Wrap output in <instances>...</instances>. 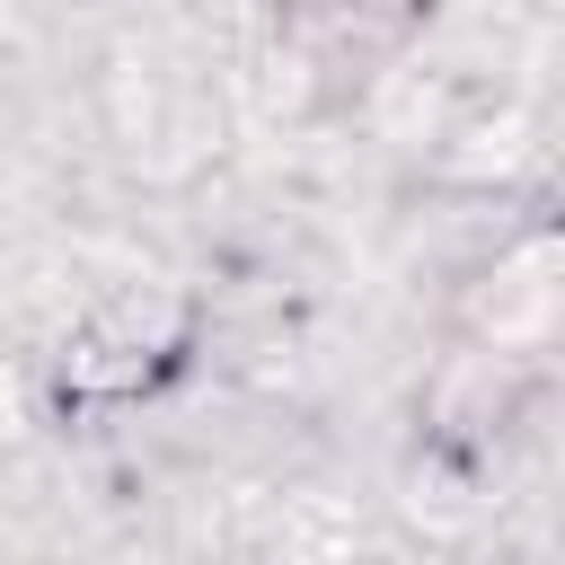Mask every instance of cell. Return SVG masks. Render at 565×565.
I'll return each mask as SVG.
<instances>
[{"label":"cell","mask_w":565,"mask_h":565,"mask_svg":"<svg viewBox=\"0 0 565 565\" xmlns=\"http://www.w3.org/2000/svg\"><path fill=\"white\" fill-rule=\"evenodd\" d=\"M177 344H185V300L168 282H124L62 335L53 380L71 406H115V397H141L177 362Z\"/></svg>","instance_id":"1"}]
</instances>
